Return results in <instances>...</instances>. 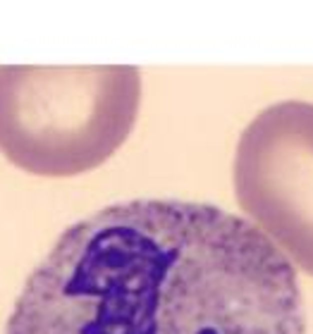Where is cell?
Returning a JSON list of instances; mask_svg holds the SVG:
<instances>
[{"instance_id":"obj_1","label":"cell","mask_w":313,"mask_h":334,"mask_svg":"<svg viewBox=\"0 0 313 334\" xmlns=\"http://www.w3.org/2000/svg\"><path fill=\"white\" fill-rule=\"evenodd\" d=\"M5 334H306V313L292 263L248 220L148 198L65 229Z\"/></svg>"},{"instance_id":"obj_2","label":"cell","mask_w":313,"mask_h":334,"mask_svg":"<svg viewBox=\"0 0 313 334\" xmlns=\"http://www.w3.org/2000/svg\"><path fill=\"white\" fill-rule=\"evenodd\" d=\"M139 103L132 65H0V151L38 177L88 172L127 141Z\"/></svg>"},{"instance_id":"obj_3","label":"cell","mask_w":313,"mask_h":334,"mask_svg":"<svg viewBox=\"0 0 313 334\" xmlns=\"http://www.w3.org/2000/svg\"><path fill=\"white\" fill-rule=\"evenodd\" d=\"M234 194L251 225L313 277V103L260 110L234 153Z\"/></svg>"}]
</instances>
